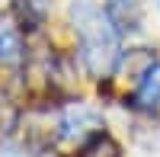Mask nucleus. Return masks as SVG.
I'll return each instance as SVG.
<instances>
[{
    "instance_id": "obj_1",
    "label": "nucleus",
    "mask_w": 160,
    "mask_h": 157,
    "mask_svg": "<svg viewBox=\"0 0 160 157\" xmlns=\"http://www.w3.org/2000/svg\"><path fill=\"white\" fill-rule=\"evenodd\" d=\"M71 23L77 32V45H80V64L90 77H112V71L122 61V45H118V26L112 16L99 10L93 0H74L71 3Z\"/></svg>"
},
{
    "instance_id": "obj_2",
    "label": "nucleus",
    "mask_w": 160,
    "mask_h": 157,
    "mask_svg": "<svg viewBox=\"0 0 160 157\" xmlns=\"http://www.w3.org/2000/svg\"><path fill=\"white\" fill-rule=\"evenodd\" d=\"M99 128H102V119H99V112L93 106H87V103H71V106L61 112V119H58V138L87 148L96 135H102Z\"/></svg>"
},
{
    "instance_id": "obj_3",
    "label": "nucleus",
    "mask_w": 160,
    "mask_h": 157,
    "mask_svg": "<svg viewBox=\"0 0 160 157\" xmlns=\"http://www.w3.org/2000/svg\"><path fill=\"white\" fill-rule=\"evenodd\" d=\"M131 106L144 109V112H157L160 109V61H154L144 77L138 80L135 93H131Z\"/></svg>"
},
{
    "instance_id": "obj_4",
    "label": "nucleus",
    "mask_w": 160,
    "mask_h": 157,
    "mask_svg": "<svg viewBox=\"0 0 160 157\" xmlns=\"http://www.w3.org/2000/svg\"><path fill=\"white\" fill-rule=\"evenodd\" d=\"M22 61H26L22 35L16 29H0V64H7V68H19Z\"/></svg>"
},
{
    "instance_id": "obj_5",
    "label": "nucleus",
    "mask_w": 160,
    "mask_h": 157,
    "mask_svg": "<svg viewBox=\"0 0 160 157\" xmlns=\"http://www.w3.org/2000/svg\"><path fill=\"white\" fill-rule=\"evenodd\" d=\"M106 13L118 29H135L138 23V0H106Z\"/></svg>"
},
{
    "instance_id": "obj_6",
    "label": "nucleus",
    "mask_w": 160,
    "mask_h": 157,
    "mask_svg": "<svg viewBox=\"0 0 160 157\" xmlns=\"http://www.w3.org/2000/svg\"><path fill=\"white\" fill-rule=\"evenodd\" d=\"M16 13L29 29H38L48 16V0H16Z\"/></svg>"
},
{
    "instance_id": "obj_7",
    "label": "nucleus",
    "mask_w": 160,
    "mask_h": 157,
    "mask_svg": "<svg viewBox=\"0 0 160 157\" xmlns=\"http://www.w3.org/2000/svg\"><path fill=\"white\" fill-rule=\"evenodd\" d=\"M80 157H118V148L106 135H96L87 148H80Z\"/></svg>"
},
{
    "instance_id": "obj_8",
    "label": "nucleus",
    "mask_w": 160,
    "mask_h": 157,
    "mask_svg": "<svg viewBox=\"0 0 160 157\" xmlns=\"http://www.w3.org/2000/svg\"><path fill=\"white\" fill-rule=\"evenodd\" d=\"M0 157H32V154H26V151H19V148L7 144V148H0Z\"/></svg>"
}]
</instances>
